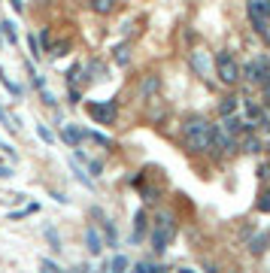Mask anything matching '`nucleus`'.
I'll return each mask as SVG.
<instances>
[{"mask_svg": "<svg viewBox=\"0 0 270 273\" xmlns=\"http://www.w3.org/2000/svg\"><path fill=\"white\" fill-rule=\"evenodd\" d=\"M261 149H264V146H261V140H258L255 134H249L246 140H243V152H246V155H258Z\"/></svg>", "mask_w": 270, "mask_h": 273, "instance_id": "17", "label": "nucleus"}, {"mask_svg": "<svg viewBox=\"0 0 270 273\" xmlns=\"http://www.w3.org/2000/svg\"><path fill=\"white\" fill-rule=\"evenodd\" d=\"M43 270H49V273H61V267H58V261H49V258H43Z\"/></svg>", "mask_w": 270, "mask_h": 273, "instance_id": "33", "label": "nucleus"}, {"mask_svg": "<svg viewBox=\"0 0 270 273\" xmlns=\"http://www.w3.org/2000/svg\"><path fill=\"white\" fill-rule=\"evenodd\" d=\"M231 112H237V98H234V94H228L225 101L219 103V115H222V119H225V115H231Z\"/></svg>", "mask_w": 270, "mask_h": 273, "instance_id": "18", "label": "nucleus"}, {"mask_svg": "<svg viewBox=\"0 0 270 273\" xmlns=\"http://www.w3.org/2000/svg\"><path fill=\"white\" fill-rule=\"evenodd\" d=\"M9 3H12V9H15V12H18V15H22V12H25V3H22V0H9Z\"/></svg>", "mask_w": 270, "mask_h": 273, "instance_id": "37", "label": "nucleus"}, {"mask_svg": "<svg viewBox=\"0 0 270 273\" xmlns=\"http://www.w3.org/2000/svg\"><path fill=\"white\" fill-rule=\"evenodd\" d=\"M264 67H267V58L258 55V58H252L246 67L240 70V76H243L249 85H264Z\"/></svg>", "mask_w": 270, "mask_h": 273, "instance_id": "7", "label": "nucleus"}, {"mask_svg": "<svg viewBox=\"0 0 270 273\" xmlns=\"http://www.w3.org/2000/svg\"><path fill=\"white\" fill-rule=\"evenodd\" d=\"M216 76L222 85H234L240 79V64L231 52H216Z\"/></svg>", "mask_w": 270, "mask_h": 273, "instance_id": "4", "label": "nucleus"}, {"mask_svg": "<svg viewBox=\"0 0 270 273\" xmlns=\"http://www.w3.org/2000/svg\"><path fill=\"white\" fill-rule=\"evenodd\" d=\"M246 15L261 40L270 36V0H246Z\"/></svg>", "mask_w": 270, "mask_h": 273, "instance_id": "3", "label": "nucleus"}, {"mask_svg": "<svg viewBox=\"0 0 270 273\" xmlns=\"http://www.w3.org/2000/svg\"><path fill=\"white\" fill-rule=\"evenodd\" d=\"M88 6H91V12H98V15H109V12L115 9V0H88Z\"/></svg>", "mask_w": 270, "mask_h": 273, "instance_id": "15", "label": "nucleus"}, {"mask_svg": "<svg viewBox=\"0 0 270 273\" xmlns=\"http://www.w3.org/2000/svg\"><path fill=\"white\" fill-rule=\"evenodd\" d=\"M264 149H267V155H270V143H267V146H264Z\"/></svg>", "mask_w": 270, "mask_h": 273, "instance_id": "40", "label": "nucleus"}, {"mask_svg": "<svg viewBox=\"0 0 270 273\" xmlns=\"http://www.w3.org/2000/svg\"><path fill=\"white\" fill-rule=\"evenodd\" d=\"M140 191H143V201L146 204H152V201H158V188L155 185H137Z\"/></svg>", "mask_w": 270, "mask_h": 273, "instance_id": "22", "label": "nucleus"}, {"mask_svg": "<svg viewBox=\"0 0 270 273\" xmlns=\"http://www.w3.org/2000/svg\"><path fill=\"white\" fill-rule=\"evenodd\" d=\"M36 43H40V49H43V55L52 49V36H49V28H43L40 31V36H36Z\"/></svg>", "mask_w": 270, "mask_h": 273, "instance_id": "25", "label": "nucleus"}, {"mask_svg": "<svg viewBox=\"0 0 270 273\" xmlns=\"http://www.w3.org/2000/svg\"><path fill=\"white\" fill-rule=\"evenodd\" d=\"M128 264H131V261H128L125 255H115V258L106 264V270H128Z\"/></svg>", "mask_w": 270, "mask_h": 273, "instance_id": "23", "label": "nucleus"}, {"mask_svg": "<svg viewBox=\"0 0 270 273\" xmlns=\"http://www.w3.org/2000/svg\"><path fill=\"white\" fill-rule=\"evenodd\" d=\"M258 209H261V212H270V191H264V194H261V201H258Z\"/></svg>", "mask_w": 270, "mask_h": 273, "instance_id": "34", "label": "nucleus"}, {"mask_svg": "<svg viewBox=\"0 0 270 273\" xmlns=\"http://www.w3.org/2000/svg\"><path fill=\"white\" fill-rule=\"evenodd\" d=\"M258 176H261V179H267V176H270V167H267V164H264V167H258Z\"/></svg>", "mask_w": 270, "mask_h": 273, "instance_id": "38", "label": "nucleus"}, {"mask_svg": "<svg viewBox=\"0 0 270 273\" xmlns=\"http://www.w3.org/2000/svg\"><path fill=\"white\" fill-rule=\"evenodd\" d=\"M73 173H76V179H79V182H82V185H85V188H91V179H88V176H85V173L79 170V167H73Z\"/></svg>", "mask_w": 270, "mask_h": 273, "instance_id": "35", "label": "nucleus"}, {"mask_svg": "<svg viewBox=\"0 0 270 273\" xmlns=\"http://www.w3.org/2000/svg\"><path fill=\"white\" fill-rule=\"evenodd\" d=\"M258 112H261V106H258V103H246V115H249V122H255V119H258Z\"/></svg>", "mask_w": 270, "mask_h": 273, "instance_id": "31", "label": "nucleus"}, {"mask_svg": "<svg viewBox=\"0 0 270 273\" xmlns=\"http://www.w3.org/2000/svg\"><path fill=\"white\" fill-rule=\"evenodd\" d=\"M85 136H91L98 146H103V149H112V140L109 136H103V134H98V131H85Z\"/></svg>", "mask_w": 270, "mask_h": 273, "instance_id": "26", "label": "nucleus"}, {"mask_svg": "<svg viewBox=\"0 0 270 273\" xmlns=\"http://www.w3.org/2000/svg\"><path fill=\"white\" fill-rule=\"evenodd\" d=\"M67 101H70V106H76V103L82 101V91H79L76 85H70V91H67Z\"/></svg>", "mask_w": 270, "mask_h": 273, "instance_id": "30", "label": "nucleus"}, {"mask_svg": "<svg viewBox=\"0 0 270 273\" xmlns=\"http://www.w3.org/2000/svg\"><path fill=\"white\" fill-rule=\"evenodd\" d=\"M12 176V167L9 164H0V179H9Z\"/></svg>", "mask_w": 270, "mask_h": 273, "instance_id": "36", "label": "nucleus"}, {"mask_svg": "<svg viewBox=\"0 0 270 273\" xmlns=\"http://www.w3.org/2000/svg\"><path fill=\"white\" fill-rule=\"evenodd\" d=\"M264 103H267V106H270V85H267V101H264Z\"/></svg>", "mask_w": 270, "mask_h": 273, "instance_id": "39", "label": "nucleus"}, {"mask_svg": "<svg viewBox=\"0 0 270 273\" xmlns=\"http://www.w3.org/2000/svg\"><path fill=\"white\" fill-rule=\"evenodd\" d=\"M191 67L198 76H206V70H209V61H206V55H203V49H195L191 52Z\"/></svg>", "mask_w": 270, "mask_h": 273, "instance_id": "13", "label": "nucleus"}, {"mask_svg": "<svg viewBox=\"0 0 270 273\" xmlns=\"http://www.w3.org/2000/svg\"><path fill=\"white\" fill-rule=\"evenodd\" d=\"M0 82L6 85V91H9L12 98H22V88H18V85H15V82H12V79H9V76L3 73V70H0Z\"/></svg>", "mask_w": 270, "mask_h": 273, "instance_id": "21", "label": "nucleus"}, {"mask_svg": "<svg viewBox=\"0 0 270 273\" xmlns=\"http://www.w3.org/2000/svg\"><path fill=\"white\" fill-rule=\"evenodd\" d=\"M101 228H103V237H106V246H115V243H119V234H115V225H112L106 216L101 219Z\"/></svg>", "mask_w": 270, "mask_h": 273, "instance_id": "16", "label": "nucleus"}, {"mask_svg": "<svg viewBox=\"0 0 270 273\" xmlns=\"http://www.w3.org/2000/svg\"><path fill=\"white\" fill-rule=\"evenodd\" d=\"M36 136H40L46 146H52V143H55V134H52V128H46V125H36Z\"/></svg>", "mask_w": 270, "mask_h": 273, "instance_id": "24", "label": "nucleus"}, {"mask_svg": "<svg viewBox=\"0 0 270 273\" xmlns=\"http://www.w3.org/2000/svg\"><path fill=\"white\" fill-rule=\"evenodd\" d=\"M112 61H115L119 67H128V64H131V46H128V43H119V46L112 49Z\"/></svg>", "mask_w": 270, "mask_h": 273, "instance_id": "11", "label": "nucleus"}, {"mask_svg": "<svg viewBox=\"0 0 270 273\" xmlns=\"http://www.w3.org/2000/svg\"><path fill=\"white\" fill-rule=\"evenodd\" d=\"M209 136H213V125L203 115H188L182 122V146L191 155H203L209 152Z\"/></svg>", "mask_w": 270, "mask_h": 273, "instance_id": "1", "label": "nucleus"}, {"mask_svg": "<svg viewBox=\"0 0 270 273\" xmlns=\"http://www.w3.org/2000/svg\"><path fill=\"white\" fill-rule=\"evenodd\" d=\"M0 28H3V36H6V40H9L12 46L18 43V28H15V22H9V18H6V22H3Z\"/></svg>", "mask_w": 270, "mask_h": 273, "instance_id": "19", "label": "nucleus"}, {"mask_svg": "<svg viewBox=\"0 0 270 273\" xmlns=\"http://www.w3.org/2000/svg\"><path fill=\"white\" fill-rule=\"evenodd\" d=\"M28 46H31V58H34V61H40V58H43V49H40V43H36L34 34L28 36Z\"/></svg>", "mask_w": 270, "mask_h": 273, "instance_id": "29", "label": "nucleus"}, {"mask_svg": "<svg viewBox=\"0 0 270 273\" xmlns=\"http://www.w3.org/2000/svg\"><path fill=\"white\" fill-rule=\"evenodd\" d=\"M67 82H70V85L82 82V64H73V67L67 70Z\"/></svg>", "mask_w": 270, "mask_h": 273, "instance_id": "28", "label": "nucleus"}, {"mask_svg": "<svg viewBox=\"0 0 270 273\" xmlns=\"http://www.w3.org/2000/svg\"><path fill=\"white\" fill-rule=\"evenodd\" d=\"M158 88H161V79H158L155 73H149V76L143 79V85H140V91H143V98H152V94H155Z\"/></svg>", "mask_w": 270, "mask_h": 273, "instance_id": "14", "label": "nucleus"}, {"mask_svg": "<svg viewBox=\"0 0 270 273\" xmlns=\"http://www.w3.org/2000/svg\"><path fill=\"white\" fill-rule=\"evenodd\" d=\"M85 249H88V255H101L103 252V234L91 225V228H85Z\"/></svg>", "mask_w": 270, "mask_h": 273, "instance_id": "9", "label": "nucleus"}, {"mask_svg": "<svg viewBox=\"0 0 270 273\" xmlns=\"http://www.w3.org/2000/svg\"><path fill=\"white\" fill-rule=\"evenodd\" d=\"M88 115H91L98 125H115V119H119V103L115 101L88 103Z\"/></svg>", "mask_w": 270, "mask_h": 273, "instance_id": "6", "label": "nucleus"}, {"mask_svg": "<svg viewBox=\"0 0 270 273\" xmlns=\"http://www.w3.org/2000/svg\"><path fill=\"white\" fill-rule=\"evenodd\" d=\"M146 231H149V212H146V209H137V212H134V234H131V240H134V243H143Z\"/></svg>", "mask_w": 270, "mask_h": 273, "instance_id": "10", "label": "nucleus"}, {"mask_svg": "<svg viewBox=\"0 0 270 273\" xmlns=\"http://www.w3.org/2000/svg\"><path fill=\"white\" fill-rule=\"evenodd\" d=\"M40 98H43V103H46V106H52V109L58 106V101H55V94H52V91H46V88L40 91Z\"/></svg>", "mask_w": 270, "mask_h": 273, "instance_id": "32", "label": "nucleus"}, {"mask_svg": "<svg viewBox=\"0 0 270 273\" xmlns=\"http://www.w3.org/2000/svg\"><path fill=\"white\" fill-rule=\"evenodd\" d=\"M67 52H70V40H61V43H55V46H52L46 55H52V58H64Z\"/></svg>", "mask_w": 270, "mask_h": 273, "instance_id": "20", "label": "nucleus"}, {"mask_svg": "<svg viewBox=\"0 0 270 273\" xmlns=\"http://www.w3.org/2000/svg\"><path fill=\"white\" fill-rule=\"evenodd\" d=\"M61 140L67 143L70 149H76V146H82V140H85V131H82L79 125H61Z\"/></svg>", "mask_w": 270, "mask_h": 273, "instance_id": "8", "label": "nucleus"}, {"mask_svg": "<svg viewBox=\"0 0 270 273\" xmlns=\"http://www.w3.org/2000/svg\"><path fill=\"white\" fill-rule=\"evenodd\" d=\"M173 237H176V219H173L170 212H158L155 222H152V231H149L152 252H155V255H164Z\"/></svg>", "mask_w": 270, "mask_h": 273, "instance_id": "2", "label": "nucleus"}, {"mask_svg": "<svg viewBox=\"0 0 270 273\" xmlns=\"http://www.w3.org/2000/svg\"><path fill=\"white\" fill-rule=\"evenodd\" d=\"M267 243H270L267 234H255V237L249 240V246H246V249H249L252 255H264V252H267Z\"/></svg>", "mask_w": 270, "mask_h": 273, "instance_id": "12", "label": "nucleus"}, {"mask_svg": "<svg viewBox=\"0 0 270 273\" xmlns=\"http://www.w3.org/2000/svg\"><path fill=\"white\" fill-rule=\"evenodd\" d=\"M46 237H49V243H52V249H55V252H61V249H64V246H61V237H58V231H55L52 225L46 228Z\"/></svg>", "mask_w": 270, "mask_h": 273, "instance_id": "27", "label": "nucleus"}, {"mask_svg": "<svg viewBox=\"0 0 270 273\" xmlns=\"http://www.w3.org/2000/svg\"><path fill=\"white\" fill-rule=\"evenodd\" d=\"M237 149V136L231 131H225L222 125H213V136H209V152L216 155H228Z\"/></svg>", "mask_w": 270, "mask_h": 273, "instance_id": "5", "label": "nucleus"}]
</instances>
